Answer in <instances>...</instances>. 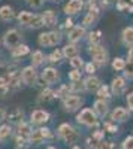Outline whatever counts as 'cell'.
I'll use <instances>...</instances> for the list:
<instances>
[{
	"label": "cell",
	"mask_w": 133,
	"mask_h": 149,
	"mask_svg": "<svg viewBox=\"0 0 133 149\" xmlns=\"http://www.w3.org/2000/svg\"><path fill=\"white\" fill-rule=\"evenodd\" d=\"M57 136H58V139H62L66 145H70V146L78 143L79 139H81V133L69 122L60 124L58 128H57Z\"/></svg>",
	"instance_id": "1"
},
{
	"label": "cell",
	"mask_w": 133,
	"mask_h": 149,
	"mask_svg": "<svg viewBox=\"0 0 133 149\" xmlns=\"http://www.w3.org/2000/svg\"><path fill=\"white\" fill-rule=\"evenodd\" d=\"M76 121H78V124L85 125V127H97L99 125V118L94 113V110L90 107L82 109L76 115Z\"/></svg>",
	"instance_id": "2"
},
{
	"label": "cell",
	"mask_w": 133,
	"mask_h": 149,
	"mask_svg": "<svg viewBox=\"0 0 133 149\" xmlns=\"http://www.w3.org/2000/svg\"><path fill=\"white\" fill-rule=\"evenodd\" d=\"M88 54L93 57V63L96 66H106L108 58H109V54L102 45L88 46Z\"/></svg>",
	"instance_id": "3"
},
{
	"label": "cell",
	"mask_w": 133,
	"mask_h": 149,
	"mask_svg": "<svg viewBox=\"0 0 133 149\" xmlns=\"http://www.w3.org/2000/svg\"><path fill=\"white\" fill-rule=\"evenodd\" d=\"M48 139H52V133L48 127H39L33 130V133L30 134V139H29V143L30 145H42L45 140Z\"/></svg>",
	"instance_id": "4"
},
{
	"label": "cell",
	"mask_w": 133,
	"mask_h": 149,
	"mask_svg": "<svg viewBox=\"0 0 133 149\" xmlns=\"http://www.w3.org/2000/svg\"><path fill=\"white\" fill-rule=\"evenodd\" d=\"M21 39H22V36L20 34L18 30L15 29H10L8 31H5V36H3V43L8 49H15L17 46L21 45Z\"/></svg>",
	"instance_id": "5"
},
{
	"label": "cell",
	"mask_w": 133,
	"mask_h": 149,
	"mask_svg": "<svg viewBox=\"0 0 133 149\" xmlns=\"http://www.w3.org/2000/svg\"><path fill=\"white\" fill-rule=\"evenodd\" d=\"M84 100L79 97V95H75V94H70L67 95L66 98H63L62 100V104H63V109L66 112H69V113H72V112H76L81 106H82Z\"/></svg>",
	"instance_id": "6"
},
{
	"label": "cell",
	"mask_w": 133,
	"mask_h": 149,
	"mask_svg": "<svg viewBox=\"0 0 133 149\" xmlns=\"http://www.w3.org/2000/svg\"><path fill=\"white\" fill-rule=\"evenodd\" d=\"M51 118L50 115V112L48 110H43V109H36L32 112V115H30V124H33V125H39L42 127L45 122H48Z\"/></svg>",
	"instance_id": "7"
},
{
	"label": "cell",
	"mask_w": 133,
	"mask_h": 149,
	"mask_svg": "<svg viewBox=\"0 0 133 149\" xmlns=\"http://www.w3.org/2000/svg\"><path fill=\"white\" fill-rule=\"evenodd\" d=\"M21 81L24 85H34L36 81H38V70H36L34 66H27V67H24L22 72H21Z\"/></svg>",
	"instance_id": "8"
},
{
	"label": "cell",
	"mask_w": 133,
	"mask_h": 149,
	"mask_svg": "<svg viewBox=\"0 0 133 149\" xmlns=\"http://www.w3.org/2000/svg\"><path fill=\"white\" fill-rule=\"evenodd\" d=\"M126 88H127L126 78L117 76V78L112 79V82H111V93H112V95H117V97L123 95L124 91H126Z\"/></svg>",
	"instance_id": "9"
},
{
	"label": "cell",
	"mask_w": 133,
	"mask_h": 149,
	"mask_svg": "<svg viewBox=\"0 0 133 149\" xmlns=\"http://www.w3.org/2000/svg\"><path fill=\"white\" fill-rule=\"evenodd\" d=\"M42 81L46 85H54L60 81V73L57 69L54 67H46L45 70H42Z\"/></svg>",
	"instance_id": "10"
},
{
	"label": "cell",
	"mask_w": 133,
	"mask_h": 149,
	"mask_svg": "<svg viewBox=\"0 0 133 149\" xmlns=\"http://www.w3.org/2000/svg\"><path fill=\"white\" fill-rule=\"evenodd\" d=\"M129 118H130V110L126 109V107H115L111 112V121L115 122V124L126 122Z\"/></svg>",
	"instance_id": "11"
},
{
	"label": "cell",
	"mask_w": 133,
	"mask_h": 149,
	"mask_svg": "<svg viewBox=\"0 0 133 149\" xmlns=\"http://www.w3.org/2000/svg\"><path fill=\"white\" fill-rule=\"evenodd\" d=\"M84 8V0H69V2L64 5V14L67 17H72V15H76L82 10Z\"/></svg>",
	"instance_id": "12"
},
{
	"label": "cell",
	"mask_w": 133,
	"mask_h": 149,
	"mask_svg": "<svg viewBox=\"0 0 133 149\" xmlns=\"http://www.w3.org/2000/svg\"><path fill=\"white\" fill-rule=\"evenodd\" d=\"M85 34H87V29L84 27V26H76V27H74V29L69 31V34H67L69 43H76V42H79Z\"/></svg>",
	"instance_id": "13"
},
{
	"label": "cell",
	"mask_w": 133,
	"mask_h": 149,
	"mask_svg": "<svg viewBox=\"0 0 133 149\" xmlns=\"http://www.w3.org/2000/svg\"><path fill=\"white\" fill-rule=\"evenodd\" d=\"M102 85H103L102 81L97 76H94V74H91V76L84 79V88H85V91H88V93H96Z\"/></svg>",
	"instance_id": "14"
},
{
	"label": "cell",
	"mask_w": 133,
	"mask_h": 149,
	"mask_svg": "<svg viewBox=\"0 0 133 149\" xmlns=\"http://www.w3.org/2000/svg\"><path fill=\"white\" fill-rule=\"evenodd\" d=\"M93 110H94V113L97 115V118H105L108 113H109V104H108L106 100H102V98H99V100L94 102Z\"/></svg>",
	"instance_id": "15"
},
{
	"label": "cell",
	"mask_w": 133,
	"mask_h": 149,
	"mask_svg": "<svg viewBox=\"0 0 133 149\" xmlns=\"http://www.w3.org/2000/svg\"><path fill=\"white\" fill-rule=\"evenodd\" d=\"M24 116H26V113H24V110L21 107H14L10 112H8V121L10 124H15V125H18V124L24 122Z\"/></svg>",
	"instance_id": "16"
},
{
	"label": "cell",
	"mask_w": 133,
	"mask_h": 149,
	"mask_svg": "<svg viewBox=\"0 0 133 149\" xmlns=\"http://www.w3.org/2000/svg\"><path fill=\"white\" fill-rule=\"evenodd\" d=\"M33 133V128H32V124L30 122H21L17 125V136L18 137H22V139H30V134Z\"/></svg>",
	"instance_id": "17"
},
{
	"label": "cell",
	"mask_w": 133,
	"mask_h": 149,
	"mask_svg": "<svg viewBox=\"0 0 133 149\" xmlns=\"http://www.w3.org/2000/svg\"><path fill=\"white\" fill-rule=\"evenodd\" d=\"M62 51H63V57L72 60V58L78 57V54H79V46H78L76 43H67V45L62 49Z\"/></svg>",
	"instance_id": "18"
},
{
	"label": "cell",
	"mask_w": 133,
	"mask_h": 149,
	"mask_svg": "<svg viewBox=\"0 0 133 149\" xmlns=\"http://www.w3.org/2000/svg\"><path fill=\"white\" fill-rule=\"evenodd\" d=\"M43 22H45V26L46 27H55L57 26V22H58V17L55 15V12L54 10H45L43 12Z\"/></svg>",
	"instance_id": "19"
},
{
	"label": "cell",
	"mask_w": 133,
	"mask_h": 149,
	"mask_svg": "<svg viewBox=\"0 0 133 149\" xmlns=\"http://www.w3.org/2000/svg\"><path fill=\"white\" fill-rule=\"evenodd\" d=\"M14 17H15V12H14V8H12V6L5 5V6L0 8V19H2V21L8 22V21H10Z\"/></svg>",
	"instance_id": "20"
},
{
	"label": "cell",
	"mask_w": 133,
	"mask_h": 149,
	"mask_svg": "<svg viewBox=\"0 0 133 149\" xmlns=\"http://www.w3.org/2000/svg\"><path fill=\"white\" fill-rule=\"evenodd\" d=\"M55 98V91H52L51 88H45V90H42V93L39 94V97H38V102L39 103H48V102H51V100H54Z\"/></svg>",
	"instance_id": "21"
},
{
	"label": "cell",
	"mask_w": 133,
	"mask_h": 149,
	"mask_svg": "<svg viewBox=\"0 0 133 149\" xmlns=\"http://www.w3.org/2000/svg\"><path fill=\"white\" fill-rule=\"evenodd\" d=\"M33 17H34V14H32V12L22 10V12H20V14H18L17 19H18V22L21 24V26H26V27H29V24L32 22Z\"/></svg>",
	"instance_id": "22"
},
{
	"label": "cell",
	"mask_w": 133,
	"mask_h": 149,
	"mask_svg": "<svg viewBox=\"0 0 133 149\" xmlns=\"http://www.w3.org/2000/svg\"><path fill=\"white\" fill-rule=\"evenodd\" d=\"M99 15L100 14H96V12H87V15L84 17V19H82V26L84 27H90V26H94L96 22H97V19H99Z\"/></svg>",
	"instance_id": "23"
},
{
	"label": "cell",
	"mask_w": 133,
	"mask_h": 149,
	"mask_svg": "<svg viewBox=\"0 0 133 149\" xmlns=\"http://www.w3.org/2000/svg\"><path fill=\"white\" fill-rule=\"evenodd\" d=\"M12 57H15V58H20V57H24V55H27L30 54V46L26 45V43H21L20 46H17L15 49H12Z\"/></svg>",
	"instance_id": "24"
},
{
	"label": "cell",
	"mask_w": 133,
	"mask_h": 149,
	"mask_svg": "<svg viewBox=\"0 0 133 149\" xmlns=\"http://www.w3.org/2000/svg\"><path fill=\"white\" fill-rule=\"evenodd\" d=\"M87 40H88V45H90V46H93V45H100V42H102V31H100V30H96V31L88 33Z\"/></svg>",
	"instance_id": "25"
},
{
	"label": "cell",
	"mask_w": 133,
	"mask_h": 149,
	"mask_svg": "<svg viewBox=\"0 0 133 149\" xmlns=\"http://www.w3.org/2000/svg\"><path fill=\"white\" fill-rule=\"evenodd\" d=\"M121 40L127 46H133V27H126L121 33Z\"/></svg>",
	"instance_id": "26"
},
{
	"label": "cell",
	"mask_w": 133,
	"mask_h": 149,
	"mask_svg": "<svg viewBox=\"0 0 133 149\" xmlns=\"http://www.w3.org/2000/svg\"><path fill=\"white\" fill-rule=\"evenodd\" d=\"M96 94H97L99 98H102V100H109V98L112 97V93H111V86H108V85H102L100 88L96 91Z\"/></svg>",
	"instance_id": "27"
},
{
	"label": "cell",
	"mask_w": 133,
	"mask_h": 149,
	"mask_svg": "<svg viewBox=\"0 0 133 149\" xmlns=\"http://www.w3.org/2000/svg\"><path fill=\"white\" fill-rule=\"evenodd\" d=\"M30 60H32V66H34V67H38V66H41L43 61H45V55H43V52L42 51H34V52H32V57H30Z\"/></svg>",
	"instance_id": "28"
},
{
	"label": "cell",
	"mask_w": 133,
	"mask_h": 149,
	"mask_svg": "<svg viewBox=\"0 0 133 149\" xmlns=\"http://www.w3.org/2000/svg\"><path fill=\"white\" fill-rule=\"evenodd\" d=\"M10 136H12L10 124H3V125H0V142H6Z\"/></svg>",
	"instance_id": "29"
},
{
	"label": "cell",
	"mask_w": 133,
	"mask_h": 149,
	"mask_svg": "<svg viewBox=\"0 0 133 149\" xmlns=\"http://www.w3.org/2000/svg\"><path fill=\"white\" fill-rule=\"evenodd\" d=\"M48 34H50V43H51V46L58 45L60 42H62V39H63L62 31H58V30H51V31H48Z\"/></svg>",
	"instance_id": "30"
},
{
	"label": "cell",
	"mask_w": 133,
	"mask_h": 149,
	"mask_svg": "<svg viewBox=\"0 0 133 149\" xmlns=\"http://www.w3.org/2000/svg\"><path fill=\"white\" fill-rule=\"evenodd\" d=\"M43 26H45V22H43V17H42V15H36V14H34V17H33L32 22L29 24V29L36 30V29L43 27Z\"/></svg>",
	"instance_id": "31"
},
{
	"label": "cell",
	"mask_w": 133,
	"mask_h": 149,
	"mask_svg": "<svg viewBox=\"0 0 133 149\" xmlns=\"http://www.w3.org/2000/svg\"><path fill=\"white\" fill-rule=\"evenodd\" d=\"M63 60V51L62 49H54V51L48 55V61L50 63H60Z\"/></svg>",
	"instance_id": "32"
},
{
	"label": "cell",
	"mask_w": 133,
	"mask_h": 149,
	"mask_svg": "<svg viewBox=\"0 0 133 149\" xmlns=\"http://www.w3.org/2000/svg\"><path fill=\"white\" fill-rule=\"evenodd\" d=\"M126 64H127L126 60L121 58V57H117V58L112 60V69L117 70V72H123L126 69Z\"/></svg>",
	"instance_id": "33"
},
{
	"label": "cell",
	"mask_w": 133,
	"mask_h": 149,
	"mask_svg": "<svg viewBox=\"0 0 133 149\" xmlns=\"http://www.w3.org/2000/svg\"><path fill=\"white\" fill-rule=\"evenodd\" d=\"M70 66H72V69H75V70H81L84 66H85V63H84V60L78 55V57H75V58H72L70 61Z\"/></svg>",
	"instance_id": "34"
},
{
	"label": "cell",
	"mask_w": 133,
	"mask_h": 149,
	"mask_svg": "<svg viewBox=\"0 0 133 149\" xmlns=\"http://www.w3.org/2000/svg\"><path fill=\"white\" fill-rule=\"evenodd\" d=\"M38 43L43 48H50L51 43H50V34L48 33H41L39 37H38Z\"/></svg>",
	"instance_id": "35"
},
{
	"label": "cell",
	"mask_w": 133,
	"mask_h": 149,
	"mask_svg": "<svg viewBox=\"0 0 133 149\" xmlns=\"http://www.w3.org/2000/svg\"><path fill=\"white\" fill-rule=\"evenodd\" d=\"M96 149H115V143L111 140H102V142H97Z\"/></svg>",
	"instance_id": "36"
},
{
	"label": "cell",
	"mask_w": 133,
	"mask_h": 149,
	"mask_svg": "<svg viewBox=\"0 0 133 149\" xmlns=\"http://www.w3.org/2000/svg\"><path fill=\"white\" fill-rule=\"evenodd\" d=\"M103 127H105V130H106L108 133H118V125H117L115 122H112V121L105 122Z\"/></svg>",
	"instance_id": "37"
},
{
	"label": "cell",
	"mask_w": 133,
	"mask_h": 149,
	"mask_svg": "<svg viewBox=\"0 0 133 149\" xmlns=\"http://www.w3.org/2000/svg\"><path fill=\"white\" fill-rule=\"evenodd\" d=\"M123 72H124V78L126 79H133V63H129V61H127L126 69Z\"/></svg>",
	"instance_id": "38"
},
{
	"label": "cell",
	"mask_w": 133,
	"mask_h": 149,
	"mask_svg": "<svg viewBox=\"0 0 133 149\" xmlns=\"http://www.w3.org/2000/svg\"><path fill=\"white\" fill-rule=\"evenodd\" d=\"M121 149H133V136H127L121 142Z\"/></svg>",
	"instance_id": "39"
},
{
	"label": "cell",
	"mask_w": 133,
	"mask_h": 149,
	"mask_svg": "<svg viewBox=\"0 0 133 149\" xmlns=\"http://www.w3.org/2000/svg\"><path fill=\"white\" fill-rule=\"evenodd\" d=\"M91 137H93L96 142H102V140H105V130H96V131H93Z\"/></svg>",
	"instance_id": "40"
},
{
	"label": "cell",
	"mask_w": 133,
	"mask_h": 149,
	"mask_svg": "<svg viewBox=\"0 0 133 149\" xmlns=\"http://www.w3.org/2000/svg\"><path fill=\"white\" fill-rule=\"evenodd\" d=\"M15 143H17V149H24V148H27L30 143L27 139H22V137H15Z\"/></svg>",
	"instance_id": "41"
},
{
	"label": "cell",
	"mask_w": 133,
	"mask_h": 149,
	"mask_svg": "<svg viewBox=\"0 0 133 149\" xmlns=\"http://www.w3.org/2000/svg\"><path fill=\"white\" fill-rule=\"evenodd\" d=\"M69 79L72 81V82H79L81 81V70H72V72H69Z\"/></svg>",
	"instance_id": "42"
},
{
	"label": "cell",
	"mask_w": 133,
	"mask_h": 149,
	"mask_svg": "<svg viewBox=\"0 0 133 149\" xmlns=\"http://www.w3.org/2000/svg\"><path fill=\"white\" fill-rule=\"evenodd\" d=\"M27 2H29V5L33 9H41L43 6V3H45V0H27Z\"/></svg>",
	"instance_id": "43"
},
{
	"label": "cell",
	"mask_w": 133,
	"mask_h": 149,
	"mask_svg": "<svg viewBox=\"0 0 133 149\" xmlns=\"http://www.w3.org/2000/svg\"><path fill=\"white\" fill-rule=\"evenodd\" d=\"M84 70H85V73H88L91 76V74H94V72H96V64L93 63V61L91 63H87L85 66H84Z\"/></svg>",
	"instance_id": "44"
},
{
	"label": "cell",
	"mask_w": 133,
	"mask_h": 149,
	"mask_svg": "<svg viewBox=\"0 0 133 149\" xmlns=\"http://www.w3.org/2000/svg\"><path fill=\"white\" fill-rule=\"evenodd\" d=\"M85 146H87V149H96V146H97V142H96L91 136H90V137L85 139Z\"/></svg>",
	"instance_id": "45"
},
{
	"label": "cell",
	"mask_w": 133,
	"mask_h": 149,
	"mask_svg": "<svg viewBox=\"0 0 133 149\" xmlns=\"http://www.w3.org/2000/svg\"><path fill=\"white\" fill-rule=\"evenodd\" d=\"M0 90H8V78L0 74Z\"/></svg>",
	"instance_id": "46"
},
{
	"label": "cell",
	"mask_w": 133,
	"mask_h": 149,
	"mask_svg": "<svg viewBox=\"0 0 133 149\" xmlns=\"http://www.w3.org/2000/svg\"><path fill=\"white\" fill-rule=\"evenodd\" d=\"M126 102H127V107H129V110L133 112V93H130V94L127 95Z\"/></svg>",
	"instance_id": "47"
},
{
	"label": "cell",
	"mask_w": 133,
	"mask_h": 149,
	"mask_svg": "<svg viewBox=\"0 0 133 149\" xmlns=\"http://www.w3.org/2000/svg\"><path fill=\"white\" fill-rule=\"evenodd\" d=\"M64 27H66V29H70V30L74 29V19H72L70 17H69L66 21H64Z\"/></svg>",
	"instance_id": "48"
},
{
	"label": "cell",
	"mask_w": 133,
	"mask_h": 149,
	"mask_svg": "<svg viewBox=\"0 0 133 149\" xmlns=\"http://www.w3.org/2000/svg\"><path fill=\"white\" fill-rule=\"evenodd\" d=\"M127 61L129 63H133V46L129 48V51H127Z\"/></svg>",
	"instance_id": "49"
},
{
	"label": "cell",
	"mask_w": 133,
	"mask_h": 149,
	"mask_svg": "<svg viewBox=\"0 0 133 149\" xmlns=\"http://www.w3.org/2000/svg\"><path fill=\"white\" fill-rule=\"evenodd\" d=\"M6 115H8V112H6L5 109H2V107H0V122L6 119Z\"/></svg>",
	"instance_id": "50"
},
{
	"label": "cell",
	"mask_w": 133,
	"mask_h": 149,
	"mask_svg": "<svg viewBox=\"0 0 133 149\" xmlns=\"http://www.w3.org/2000/svg\"><path fill=\"white\" fill-rule=\"evenodd\" d=\"M70 149H82V148H81V146H78V145H74Z\"/></svg>",
	"instance_id": "51"
},
{
	"label": "cell",
	"mask_w": 133,
	"mask_h": 149,
	"mask_svg": "<svg viewBox=\"0 0 133 149\" xmlns=\"http://www.w3.org/2000/svg\"><path fill=\"white\" fill-rule=\"evenodd\" d=\"M46 149H57V148H54V146H48Z\"/></svg>",
	"instance_id": "52"
},
{
	"label": "cell",
	"mask_w": 133,
	"mask_h": 149,
	"mask_svg": "<svg viewBox=\"0 0 133 149\" xmlns=\"http://www.w3.org/2000/svg\"><path fill=\"white\" fill-rule=\"evenodd\" d=\"M52 2H58V0H52Z\"/></svg>",
	"instance_id": "53"
},
{
	"label": "cell",
	"mask_w": 133,
	"mask_h": 149,
	"mask_svg": "<svg viewBox=\"0 0 133 149\" xmlns=\"http://www.w3.org/2000/svg\"><path fill=\"white\" fill-rule=\"evenodd\" d=\"M0 46H2V42H0Z\"/></svg>",
	"instance_id": "54"
}]
</instances>
